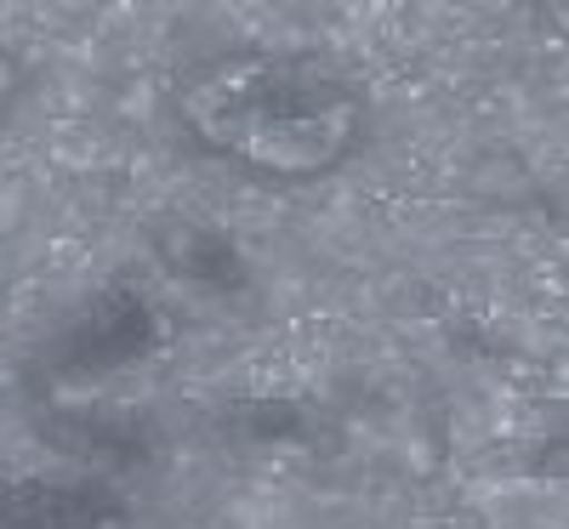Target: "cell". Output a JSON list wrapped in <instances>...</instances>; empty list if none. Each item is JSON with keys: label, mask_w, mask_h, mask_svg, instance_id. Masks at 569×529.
Wrapping results in <instances>:
<instances>
[{"label": "cell", "mask_w": 569, "mask_h": 529, "mask_svg": "<svg viewBox=\"0 0 569 529\" xmlns=\"http://www.w3.org/2000/svg\"><path fill=\"white\" fill-rule=\"evenodd\" d=\"M171 103L194 149L279 188L337 177L370 137L365 86L308 46H233L200 58Z\"/></svg>", "instance_id": "cell-1"}, {"label": "cell", "mask_w": 569, "mask_h": 529, "mask_svg": "<svg viewBox=\"0 0 569 529\" xmlns=\"http://www.w3.org/2000/svg\"><path fill=\"white\" fill-rule=\"evenodd\" d=\"M18 98H23V58L0 46V114H7Z\"/></svg>", "instance_id": "cell-2"}]
</instances>
